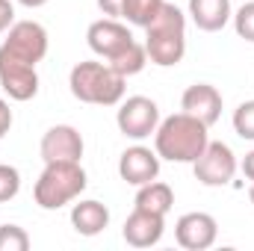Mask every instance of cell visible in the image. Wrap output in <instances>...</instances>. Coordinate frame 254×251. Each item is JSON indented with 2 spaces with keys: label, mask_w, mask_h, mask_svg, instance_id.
<instances>
[{
  "label": "cell",
  "mask_w": 254,
  "mask_h": 251,
  "mask_svg": "<svg viewBox=\"0 0 254 251\" xmlns=\"http://www.w3.org/2000/svg\"><path fill=\"white\" fill-rule=\"evenodd\" d=\"M181 110L190 113V116H195L198 122H204V125L210 127V125H216L219 116H222V95H219V89L210 86V83H195V86H190V89L184 92Z\"/></svg>",
  "instance_id": "5bb4252c"
},
{
  "label": "cell",
  "mask_w": 254,
  "mask_h": 251,
  "mask_svg": "<svg viewBox=\"0 0 254 251\" xmlns=\"http://www.w3.org/2000/svg\"><path fill=\"white\" fill-rule=\"evenodd\" d=\"M125 80L127 77L113 71L107 63H77L71 68L68 86H71V95L83 104L116 107L125 98Z\"/></svg>",
  "instance_id": "3957f363"
},
{
  "label": "cell",
  "mask_w": 254,
  "mask_h": 251,
  "mask_svg": "<svg viewBox=\"0 0 254 251\" xmlns=\"http://www.w3.org/2000/svg\"><path fill=\"white\" fill-rule=\"evenodd\" d=\"M98 6H101L104 15H110V18H122V6H125V0H98Z\"/></svg>",
  "instance_id": "d4e9b609"
},
{
  "label": "cell",
  "mask_w": 254,
  "mask_h": 251,
  "mask_svg": "<svg viewBox=\"0 0 254 251\" xmlns=\"http://www.w3.org/2000/svg\"><path fill=\"white\" fill-rule=\"evenodd\" d=\"M190 15L198 30L219 33L231 21V0H190Z\"/></svg>",
  "instance_id": "9a60e30c"
},
{
  "label": "cell",
  "mask_w": 254,
  "mask_h": 251,
  "mask_svg": "<svg viewBox=\"0 0 254 251\" xmlns=\"http://www.w3.org/2000/svg\"><path fill=\"white\" fill-rule=\"evenodd\" d=\"M30 249V237L24 228L18 225H3L0 228V251H27Z\"/></svg>",
  "instance_id": "ffe728a7"
},
{
  "label": "cell",
  "mask_w": 254,
  "mask_h": 251,
  "mask_svg": "<svg viewBox=\"0 0 254 251\" xmlns=\"http://www.w3.org/2000/svg\"><path fill=\"white\" fill-rule=\"evenodd\" d=\"M175 204V192L169 184H160V181H151V184H142L136 192V207L139 210H148V213H160L166 216Z\"/></svg>",
  "instance_id": "e0dca14e"
},
{
  "label": "cell",
  "mask_w": 254,
  "mask_h": 251,
  "mask_svg": "<svg viewBox=\"0 0 254 251\" xmlns=\"http://www.w3.org/2000/svg\"><path fill=\"white\" fill-rule=\"evenodd\" d=\"M86 39H89V48H92L98 57H104V60H113L116 54L125 51L130 42H136L133 33L127 30L122 21H116V18H101V21H95V24L89 27V33H86Z\"/></svg>",
  "instance_id": "30bf717a"
},
{
  "label": "cell",
  "mask_w": 254,
  "mask_h": 251,
  "mask_svg": "<svg viewBox=\"0 0 254 251\" xmlns=\"http://www.w3.org/2000/svg\"><path fill=\"white\" fill-rule=\"evenodd\" d=\"M15 24V6L12 0H0V33H6Z\"/></svg>",
  "instance_id": "cb8c5ba5"
},
{
  "label": "cell",
  "mask_w": 254,
  "mask_h": 251,
  "mask_svg": "<svg viewBox=\"0 0 254 251\" xmlns=\"http://www.w3.org/2000/svg\"><path fill=\"white\" fill-rule=\"evenodd\" d=\"M0 86L12 101H30L39 92V74L36 65L21 63L15 57H9L6 51H0Z\"/></svg>",
  "instance_id": "ba28073f"
},
{
  "label": "cell",
  "mask_w": 254,
  "mask_h": 251,
  "mask_svg": "<svg viewBox=\"0 0 254 251\" xmlns=\"http://www.w3.org/2000/svg\"><path fill=\"white\" fill-rule=\"evenodd\" d=\"M234 30L240 39L254 42V3H243L234 15Z\"/></svg>",
  "instance_id": "7402d4cb"
},
{
  "label": "cell",
  "mask_w": 254,
  "mask_h": 251,
  "mask_svg": "<svg viewBox=\"0 0 254 251\" xmlns=\"http://www.w3.org/2000/svg\"><path fill=\"white\" fill-rule=\"evenodd\" d=\"M195 181L204 187H225L237 175V154L225 142H207L204 154L192 163Z\"/></svg>",
  "instance_id": "5b68a950"
},
{
  "label": "cell",
  "mask_w": 254,
  "mask_h": 251,
  "mask_svg": "<svg viewBox=\"0 0 254 251\" xmlns=\"http://www.w3.org/2000/svg\"><path fill=\"white\" fill-rule=\"evenodd\" d=\"M163 231H166V216L148 213V210H139V207L127 216L125 228H122L127 246H133V249H151V246H157L163 240Z\"/></svg>",
  "instance_id": "4fadbf2b"
},
{
  "label": "cell",
  "mask_w": 254,
  "mask_h": 251,
  "mask_svg": "<svg viewBox=\"0 0 254 251\" xmlns=\"http://www.w3.org/2000/svg\"><path fill=\"white\" fill-rule=\"evenodd\" d=\"M119 175H122V181L133 184V187L157 181V175H160V154L145 148V145L127 148L122 154V160H119Z\"/></svg>",
  "instance_id": "8fae6325"
},
{
  "label": "cell",
  "mask_w": 254,
  "mask_h": 251,
  "mask_svg": "<svg viewBox=\"0 0 254 251\" xmlns=\"http://www.w3.org/2000/svg\"><path fill=\"white\" fill-rule=\"evenodd\" d=\"M21 6H27V9H39V6H45L48 0H18Z\"/></svg>",
  "instance_id": "83f0119b"
},
{
  "label": "cell",
  "mask_w": 254,
  "mask_h": 251,
  "mask_svg": "<svg viewBox=\"0 0 254 251\" xmlns=\"http://www.w3.org/2000/svg\"><path fill=\"white\" fill-rule=\"evenodd\" d=\"M249 198H252V204H254V181L249 184Z\"/></svg>",
  "instance_id": "f1b7e54d"
},
{
  "label": "cell",
  "mask_w": 254,
  "mask_h": 251,
  "mask_svg": "<svg viewBox=\"0 0 254 251\" xmlns=\"http://www.w3.org/2000/svg\"><path fill=\"white\" fill-rule=\"evenodd\" d=\"M39 151H42L45 163H54V160H74V163H80V157H83V136H80V130H74L71 125H57L42 136Z\"/></svg>",
  "instance_id": "7c38bea8"
},
{
  "label": "cell",
  "mask_w": 254,
  "mask_h": 251,
  "mask_svg": "<svg viewBox=\"0 0 254 251\" xmlns=\"http://www.w3.org/2000/svg\"><path fill=\"white\" fill-rule=\"evenodd\" d=\"M21 189V175L15 166H3L0 163V201H12Z\"/></svg>",
  "instance_id": "603a6c76"
},
{
  "label": "cell",
  "mask_w": 254,
  "mask_h": 251,
  "mask_svg": "<svg viewBox=\"0 0 254 251\" xmlns=\"http://www.w3.org/2000/svg\"><path fill=\"white\" fill-rule=\"evenodd\" d=\"M116 125L130 139H148L160 125V107L145 95H133V98L122 101Z\"/></svg>",
  "instance_id": "52a82bcc"
},
{
  "label": "cell",
  "mask_w": 254,
  "mask_h": 251,
  "mask_svg": "<svg viewBox=\"0 0 254 251\" xmlns=\"http://www.w3.org/2000/svg\"><path fill=\"white\" fill-rule=\"evenodd\" d=\"M243 172H246L249 181H254V151L252 154H246V160H243Z\"/></svg>",
  "instance_id": "4316f807"
},
{
  "label": "cell",
  "mask_w": 254,
  "mask_h": 251,
  "mask_svg": "<svg viewBox=\"0 0 254 251\" xmlns=\"http://www.w3.org/2000/svg\"><path fill=\"white\" fill-rule=\"evenodd\" d=\"M234 130H237V136L254 142V101H246L234 110Z\"/></svg>",
  "instance_id": "44dd1931"
},
{
  "label": "cell",
  "mask_w": 254,
  "mask_h": 251,
  "mask_svg": "<svg viewBox=\"0 0 254 251\" xmlns=\"http://www.w3.org/2000/svg\"><path fill=\"white\" fill-rule=\"evenodd\" d=\"M0 51H6L9 57H15L21 63H42L48 54V30L36 21H18L9 27V36L0 45Z\"/></svg>",
  "instance_id": "8992f818"
},
{
  "label": "cell",
  "mask_w": 254,
  "mask_h": 251,
  "mask_svg": "<svg viewBox=\"0 0 254 251\" xmlns=\"http://www.w3.org/2000/svg\"><path fill=\"white\" fill-rule=\"evenodd\" d=\"M83 189H86L83 166L74 160H54V163H45V172L33 187V198L42 210H60L71 204Z\"/></svg>",
  "instance_id": "277c9868"
},
{
  "label": "cell",
  "mask_w": 254,
  "mask_h": 251,
  "mask_svg": "<svg viewBox=\"0 0 254 251\" xmlns=\"http://www.w3.org/2000/svg\"><path fill=\"white\" fill-rule=\"evenodd\" d=\"M145 54L154 65L172 68L187 54V18L175 3L160 6L154 21L145 27Z\"/></svg>",
  "instance_id": "7a4b0ae2"
},
{
  "label": "cell",
  "mask_w": 254,
  "mask_h": 251,
  "mask_svg": "<svg viewBox=\"0 0 254 251\" xmlns=\"http://www.w3.org/2000/svg\"><path fill=\"white\" fill-rule=\"evenodd\" d=\"M163 0H125L122 6V18H127L136 27H148L154 21V15L160 12Z\"/></svg>",
  "instance_id": "d6986e66"
},
{
  "label": "cell",
  "mask_w": 254,
  "mask_h": 251,
  "mask_svg": "<svg viewBox=\"0 0 254 251\" xmlns=\"http://www.w3.org/2000/svg\"><path fill=\"white\" fill-rule=\"evenodd\" d=\"M219 237V225L210 213H187L175 225V240L187 251H204L210 249Z\"/></svg>",
  "instance_id": "9c48e42d"
},
{
  "label": "cell",
  "mask_w": 254,
  "mask_h": 251,
  "mask_svg": "<svg viewBox=\"0 0 254 251\" xmlns=\"http://www.w3.org/2000/svg\"><path fill=\"white\" fill-rule=\"evenodd\" d=\"M148 63V54H145V45H139V42H130L122 54H116L113 60H107V65L113 68V71H119L122 77H133V74H139L142 68Z\"/></svg>",
  "instance_id": "ac0fdd59"
},
{
  "label": "cell",
  "mask_w": 254,
  "mask_h": 251,
  "mask_svg": "<svg viewBox=\"0 0 254 251\" xmlns=\"http://www.w3.org/2000/svg\"><path fill=\"white\" fill-rule=\"evenodd\" d=\"M9 127H12V110H9V104L0 98V139L9 133Z\"/></svg>",
  "instance_id": "484cf974"
},
{
  "label": "cell",
  "mask_w": 254,
  "mask_h": 251,
  "mask_svg": "<svg viewBox=\"0 0 254 251\" xmlns=\"http://www.w3.org/2000/svg\"><path fill=\"white\" fill-rule=\"evenodd\" d=\"M71 225L83 237H95L110 225V210L101 201H80L71 210Z\"/></svg>",
  "instance_id": "2e32d148"
},
{
  "label": "cell",
  "mask_w": 254,
  "mask_h": 251,
  "mask_svg": "<svg viewBox=\"0 0 254 251\" xmlns=\"http://www.w3.org/2000/svg\"><path fill=\"white\" fill-rule=\"evenodd\" d=\"M207 142H210L207 125L190 113H175L163 119L154 130V148L160 160H172V163H195L204 154Z\"/></svg>",
  "instance_id": "6da1fadb"
}]
</instances>
